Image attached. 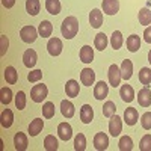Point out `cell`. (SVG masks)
<instances>
[{"label": "cell", "mask_w": 151, "mask_h": 151, "mask_svg": "<svg viewBox=\"0 0 151 151\" xmlns=\"http://www.w3.org/2000/svg\"><path fill=\"white\" fill-rule=\"evenodd\" d=\"M139 150L141 151H151V134L142 136V139L139 142Z\"/></svg>", "instance_id": "60d3db41"}, {"label": "cell", "mask_w": 151, "mask_h": 151, "mask_svg": "<svg viewBox=\"0 0 151 151\" xmlns=\"http://www.w3.org/2000/svg\"><path fill=\"white\" fill-rule=\"evenodd\" d=\"M119 97L122 98V101L125 103H130L134 100V91H133V88L130 85H122L121 86V89H119Z\"/></svg>", "instance_id": "9a60e30c"}, {"label": "cell", "mask_w": 151, "mask_h": 151, "mask_svg": "<svg viewBox=\"0 0 151 151\" xmlns=\"http://www.w3.org/2000/svg\"><path fill=\"white\" fill-rule=\"evenodd\" d=\"M38 29L33 27V26H24L21 30H20V36H21V40L24 42H27V44H32L36 41V38H38Z\"/></svg>", "instance_id": "3957f363"}, {"label": "cell", "mask_w": 151, "mask_h": 151, "mask_svg": "<svg viewBox=\"0 0 151 151\" xmlns=\"http://www.w3.org/2000/svg\"><path fill=\"white\" fill-rule=\"evenodd\" d=\"M2 5H3L6 9H11L12 6L15 5V0H2Z\"/></svg>", "instance_id": "bcb514c9"}, {"label": "cell", "mask_w": 151, "mask_h": 151, "mask_svg": "<svg viewBox=\"0 0 151 151\" xmlns=\"http://www.w3.org/2000/svg\"><path fill=\"white\" fill-rule=\"evenodd\" d=\"M133 74V64L130 59H124L121 64V77L124 80H129Z\"/></svg>", "instance_id": "44dd1931"}, {"label": "cell", "mask_w": 151, "mask_h": 151, "mask_svg": "<svg viewBox=\"0 0 151 151\" xmlns=\"http://www.w3.org/2000/svg\"><path fill=\"white\" fill-rule=\"evenodd\" d=\"M137 118H139V113H137V110L134 107L125 109V112H124V121H125L127 125H134L137 122Z\"/></svg>", "instance_id": "d6986e66"}, {"label": "cell", "mask_w": 151, "mask_h": 151, "mask_svg": "<svg viewBox=\"0 0 151 151\" xmlns=\"http://www.w3.org/2000/svg\"><path fill=\"white\" fill-rule=\"evenodd\" d=\"M115 112H116V106H115L113 101H106L103 104V116L110 118V116L115 115Z\"/></svg>", "instance_id": "74e56055"}, {"label": "cell", "mask_w": 151, "mask_h": 151, "mask_svg": "<svg viewBox=\"0 0 151 151\" xmlns=\"http://www.w3.org/2000/svg\"><path fill=\"white\" fill-rule=\"evenodd\" d=\"M144 40H145L148 44H151V26H148V27L145 29V32H144Z\"/></svg>", "instance_id": "f6af8a7d"}, {"label": "cell", "mask_w": 151, "mask_h": 151, "mask_svg": "<svg viewBox=\"0 0 151 151\" xmlns=\"http://www.w3.org/2000/svg\"><path fill=\"white\" fill-rule=\"evenodd\" d=\"M8 45H9L8 36H6V35H0V56H5V55H6Z\"/></svg>", "instance_id": "ee69618b"}, {"label": "cell", "mask_w": 151, "mask_h": 151, "mask_svg": "<svg viewBox=\"0 0 151 151\" xmlns=\"http://www.w3.org/2000/svg\"><path fill=\"white\" fill-rule=\"evenodd\" d=\"M107 36L104 33H97L95 35V40H94V45L97 50H100V52H103V50L107 47Z\"/></svg>", "instance_id": "4dcf8cb0"}, {"label": "cell", "mask_w": 151, "mask_h": 151, "mask_svg": "<svg viewBox=\"0 0 151 151\" xmlns=\"http://www.w3.org/2000/svg\"><path fill=\"white\" fill-rule=\"evenodd\" d=\"M58 136H59V139L62 141H70L71 137H73V129H71V125L68 122H60L58 125Z\"/></svg>", "instance_id": "52a82bcc"}, {"label": "cell", "mask_w": 151, "mask_h": 151, "mask_svg": "<svg viewBox=\"0 0 151 151\" xmlns=\"http://www.w3.org/2000/svg\"><path fill=\"white\" fill-rule=\"evenodd\" d=\"M0 124H2V127L5 129H9L12 124H14V113H12L11 109H5L2 112V115H0Z\"/></svg>", "instance_id": "ffe728a7"}, {"label": "cell", "mask_w": 151, "mask_h": 151, "mask_svg": "<svg viewBox=\"0 0 151 151\" xmlns=\"http://www.w3.org/2000/svg\"><path fill=\"white\" fill-rule=\"evenodd\" d=\"M137 103L142 107H150L151 106V91L148 89V86L142 88L137 94Z\"/></svg>", "instance_id": "7c38bea8"}, {"label": "cell", "mask_w": 151, "mask_h": 151, "mask_svg": "<svg viewBox=\"0 0 151 151\" xmlns=\"http://www.w3.org/2000/svg\"><path fill=\"white\" fill-rule=\"evenodd\" d=\"M62 48H64V45H62V41L59 40V38H50L48 42H47V50L48 53L52 56H59L62 53Z\"/></svg>", "instance_id": "8992f818"}, {"label": "cell", "mask_w": 151, "mask_h": 151, "mask_svg": "<svg viewBox=\"0 0 151 151\" xmlns=\"http://www.w3.org/2000/svg\"><path fill=\"white\" fill-rule=\"evenodd\" d=\"M137 18H139V23L142 26H150L151 24V11L148 8H142L137 14Z\"/></svg>", "instance_id": "f546056e"}, {"label": "cell", "mask_w": 151, "mask_h": 151, "mask_svg": "<svg viewBox=\"0 0 151 151\" xmlns=\"http://www.w3.org/2000/svg\"><path fill=\"white\" fill-rule=\"evenodd\" d=\"M94 147H95V150H98V151H104V150L109 147V137H107V134L103 133V132L97 133V134L94 136Z\"/></svg>", "instance_id": "9c48e42d"}, {"label": "cell", "mask_w": 151, "mask_h": 151, "mask_svg": "<svg viewBox=\"0 0 151 151\" xmlns=\"http://www.w3.org/2000/svg\"><path fill=\"white\" fill-rule=\"evenodd\" d=\"M60 112L65 118H73L74 113H76V109H74V104L70 101V100H62L60 101Z\"/></svg>", "instance_id": "ac0fdd59"}, {"label": "cell", "mask_w": 151, "mask_h": 151, "mask_svg": "<svg viewBox=\"0 0 151 151\" xmlns=\"http://www.w3.org/2000/svg\"><path fill=\"white\" fill-rule=\"evenodd\" d=\"M80 119L85 124H89L94 119V110H92V107L89 104H83L82 106V109H80Z\"/></svg>", "instance_id": "7402d4cb"}, {"label": "cell", "mask_w": 151, "mask_h": 151, "mask_svg": "<svg viewBox=\"0 0 151 151\" xmlns=\"http://www.w3.org/2000/svg\"><path fill=\"white\" fill-rule=\"evenodd\" d=\"M139 82L142 85H145V86H148L151 83V68H147V67L141 68V71H139Z\"/></svg>", "instance_id": "8d00e7d4"}, {"label": "cell", "mask_w": 151, "mask_h": 151, "mask_svg": "<svg viewBox=\"0 0 151 151\" xmlns=\"http://www.w3.org/2000/svg\"><path fill=\"white\" fill-rule=\"evenodd\" d=\"M74 150L76 151H85L86 150V137L83 133H77L74 137Z\"/></svg>", "instance_id": "836d02e7"}, {"label": "cell", "mask_w": 151, "mask_h": 151, "mask_svg": "<svg viewBox=\"0 0 151 151\" xmlns=\"http://www.w3.org/2000/svg\"><path fill=\"white\" fill-rule=\"evenodd\" d=\"M42 79V71L41 70H33L27 74V80L30 83H35V82H40Z\"/></svg>", "instance_id": "7bdbcfd3"}, {"label": "cell", "mask_w": 151, "mask_h": 151, "mask_svg": "<svg viewBox=\"0 0 151 151\" xmlns=\"http://www.w3.org/2000/svg\"><path fill=\"white\" fill-rule=\"evenodd\" d=\"M103 12L107 15H115L116 12L119 11V2L118 0H103L101 3Z\"/></svg>", "instance_id": "8fae6325"}, {"label": "cell", "mask_w": 151, "mask_h": 151, "mask_svg": "<svg viewBox=\"0 0 151 151\" xmlns=\"http://www.w3.org/2000/svg\"><path fill=\"white\" fill-rule=\"evenodd\" d=\"M36 60H38V55L33 48H27L26 52H24L23 55V64L24 67H27V68H33L36 65Z\"/></svg>", "instance_id": "30bf717a"}, {"label": "cell", "mask_w": 151, "mask_h": 151, "mask_svg": "<svg viewBox=\"0 0 151 151\" xmlns=\"http://www.w3.org/2000/svg\"><path fill=\"white\" fill-rule=\"evenodd\" d=\"M121 130H122V119H121V116H118V115L110 116V121H109V133L113 137H116V136L121 134Z\"/></svg>", "instance_id": "5b68a950"}, {"label": "cell", "mask_w": 151, "mask_h": 151, "mask_svg": "<svg viewBox=\"0 0 151 151\" xmlns=\"http://www.w3.org/2000/svg\"><path fill=\"white\" fill-rule=\"evenodd\" d=\"M141 125L145 130H151V112H145L141 116Z\"/></svg>", "instance_id": "b9f144b4"}, {"label": "cell", "mask_w": 151, "mask_h": 151, "mask_svg": "<svg viewBox=\"0 0 151 151\" xmlns=\"http://www.w3.org/2000/svg\"><path fill=\"white\" fill-rule=\"evenodd\" d=\"M42 115H44V118H47V119L53 118V116H55V103L45 101L44 106H42Z\"/></svg>", "instance_id": "f35d334b"}, {"label": "cell", "mask_w": 151, "mask_h": 151, "mask_svg": "<svg viewBox=\"0 0 151 151\" xmlns=\"http://www.w3.org/2000/svg\"><path fill=\"white\" fill-rule=\"evenodd\" d=\"M79 56H80V60L83 62V64H91L92 59H94V50L89 45H83L80 48Z\"/></svg>", "instance_id": "603a6c76"}, {"label": "cell", "mask_w": 151, "mask_h": 151, "mask_svg": "<svg viewBox=\"0 0 151 151\" xmlns=\"http://www.w3.org/2000/svg\"><path fill=\"white\" fill-rule=\"evenodd\" d=\"M107 94H109V86H107V83L103 82V80L97 82L95 86H94V97H95L97 100H104V98L107 97Z\"/></svg>", "instance_id": "ba28073f"}, {"label": "cell", "mask_w": 151, "mask_h": 151, "mask_svg": "<svg viewBox=\"0 0 151 151\" xmlns=\"http://www.w3.org/2000/svg\"><path fill=\"white\" fill-rule=\"evenodd\" d=\"M15 107L18 110H23L24 107H26V94H24L23 91H18L17 95H15Z\"/></svg>", "instance_id": "ab89813d"}, {"label": "cell", "mask_w": 151, "mask_h": 151, "mask_svg": "<svg viewBox=\"0 0 151 151\" xmlns=\"http://www.w3.org/2000/svg\"><path fill=\"white\" fill-rule=\"evenodd\" d=\"M52 32H53V24L48 20H44V21L40 23V26H38V33H40V36L48 38L50 35H52Z\"/></svg>", "instance_id": "cb8c5ba5"}, {"label": "cell", "mask_w": 151, "mask_h": 151, "mask_svg": "<svg viewBox=\"0 0 151 151\" xmlns=\"http://www.w3.org/2000/svg\"><path fill=\"white\" fill-rule=\"evenodd\" d=\"M127 50L129 52H132V53H136L137 50L141 48V38L137 36V35H130L129 38H127Z\"/></svg>", "instance_id": "d4e9b609"}, {"label": "cell", "mask_w": 151, "mask_h": 151, "mask_svg": "<svg viewBox=\"0 0 151 151\" xmlns=\"http://www.w3.org/2000/svg\"><path fill=\"white\" fill-rule=\"evenodd\" d=\"M42 127H44V121H42L41 118H35V119L29 124V134H30V136H38V134L41 133Z\"/></svg>", "instance_id": "484cf974"}, {"label": "cell", "mask_w": 151, "mask_h": 151, "mask_svg": "<svg viewBox=\"0 0 151 151\" xmlns=\"http://www.w3.org/2000/svg\"><path fill=\"white\" fill-rule=\"evenodd\" d=\"M27 136L24 134L23 132H17L15 136H14V147L17 151H24L27 150Z\"/></svg>", "instance_id": "4fadbf2b"}, {"label": "cell", "mask_w": 151, "mask_h": 151, "mask_svg": "<svg viewBox=\"0 0 151 151\" xmlns=\"http://www.w3.org/2000/svg\"><path fill=\"white\" fill-rule=\"evenodd\" d=\"M12 91H11V88H2V89H0V101H2V104H9L11 101H12Z\"/></svg>", "instance_id": "d590c367"}, {"label": "cell", "mask_w": 151, "mask_h": 151, "mask_svg": "<svg viewBox=\"0 0 151 151\" xmlns=\"http://www.w3.org/2000/svg\"><path fill=\"white\" fill-rule=\"evenodd\" d=\"M89 23L94 29H98L103 24V12L100 9H92L89 14Z\"/></svg>", "instance_id": "2e32d148"}, {"label": "cell", "mask_w": 151, "mask_h": 151, "mask_svg": "<svg viewBox=\"0 0 151 151\" xmlns=\"http://www.w3.org/2000/svg\"><path fill=\"white\" fill-rule=\"evenodd\" d=\"M40 9H41L40 0H26V11L29 15H38Z\"/></svg>", "instance_id": "f1b7e54d"}, {"label": "cell", "mask_w": 151, "mask_h": 151, "mask_svg": "<svg viewBox=\"0 0 151 151\" xmlns=\"http://www.w3.org/2000/svg\"><path fill=\"white\" fill-rule=\"evenodd\" d=\"M122 42H124V40H122V33H121L119 30H115V32L112 33V36H110V45H112V48L119 50L121 45H122Z\"/></svg>", "instance_id": "1f68e13d"}, {"label": "cell", "mask_w": 151, "mask_h": 151, "mask_svg": "<svg viewBox=\"0 0 151 151\" xmlns=\"http://www.w3.org/2000/svg\"><path fill=\"white\" fill-rule=\"evenodd\" d=\"M3 76H5L6 83H9V85H15L17 80H18V73H17V70L14 67H6Z\"/></svg>", "instance_id": "4316f807"}, {"label": "cell", "mask_w": 151, "mask_h": 151, "mask_svg": "<svg viewBox=\"0 0 151 151\" xmlns=\"http://www.w3.org/2000/svg\"><path fill=\"white\" fill-rule=\"evenodd\" d=\"M118 148L121 151H132L133 150V141H132V137L130 136H121V139L118 142Z\"/></svg>", "instance_id": "d6a6232c"}, {"label": "cell", "mask_w": 151, "mask_h": 151, "mask_svg": "<svg viewBox=\"0 0 151 151\" xmlns=\"http://www.w3.org/2000/svg\"><path fill=\"white\" fill-rule=\"evenodd\" d=\"M60 32H62V36H64L65 40H73L79 32V20L76 17H67L62 21Z\"/></svg>", "instance_id": "6da1fadb"}, {"label": "cell", "mask_w": 151, "mask_h": 151, "mask_svg": "<svg viewBox=\"0 0 151 151\" xmlns=\"http://www.w3.org/2000/svg\"><path fill=\"white\" fill-rule=\"evenodd\" d=\"M148 62L151 64V50H150V53H148Z\"/></svg>", "instance_id": "7dc6e473"}, {"label": "cell", "mask_w": 151, "mask_h": 151, "mask_svg": "<svg viewBox=\"0 0 151 151\" xmlns=\"http://www.w3.org/2000/svg\"><path fill=\"white\" fill-rule=\"evenodd\" d=\"M58 147H59L58 139H56V137H55L53 134L45 136V139H44V148H45L47 151H56V150H58Z\"/></svg>", "instance_id": "e575fe53"}, {"label": "cell", "mask_w": 151, "mask_h": 151, "mask_svg": "<svg viewBox=\"0 0 151 151\" xmlns=\"http://www.w3.org/2000/svg\"><path fill=\"white\" fill-rule=\"evenodd\" d=\"M47 94H48V89L44 83H40V85H35L30 91V98L33 100L35 103H42L44 100L47 98Z\"/></svg>", "instance_id": "7a4b0ae2"}, {"label": "cell", "mask_w": 151, "mask_h": 151, "mask_svg": "<svg viewBox=\"0 0 151 151\" xmlns=\"http://www.w3.org/2000/svg\"><path fill=\"white\" fill-rule=\"evenodd\" d=\"M79 92H80V85L76 80H73V79L68 80L67 85H65V94H67V97L74 98V97L79 95Z\"/></svg>", "instance_id": "e0dca14e"}, {"label": "cell", "mask_w": 151, "mask_h": 151, "mask_svg": "<svg viewBox=\"0 0 151 151\" xmlns=\"http://www.w3.org/2000/svg\"><path fill=\"white\" fill-rule=\"evenodd\" d=\"M45 9L48 14L58 15L60 12V2L59 0H45Z\"/></svg>", "instance_id": "83f0119b"}, {"label": "cell", "mask_w": 151, "mask_h": 151, "mask_svg": "<svg viewBox=\"0 0 151 151\" xmlns=\"http://www.w3.org/2000/svg\"><path fill=\"white\" fill-rule=\"evenodd\" d=\"M107 76H109V83H110L113 88L119 86V82H121L122 77H121V68H119L116 64H112V65L109 67Z\"/></svg>", "instance_id": "277c9868"}, {"label": "cell", "mask_w": 151, "mask_h": 151, "mask_svg": "<svg viewBox=\"0 0 151 151\" xmlns=\"http://www.w3.org/2000/svg\"><path fill=\"white\" fill-rule=\"evenodd\" d=\"M80 82H82L85 86L94 85V82H95V73H94L91 68H83L82 73H80Z\"/></svg>", "instance_id": "5bb4252c"}]
</instances>
